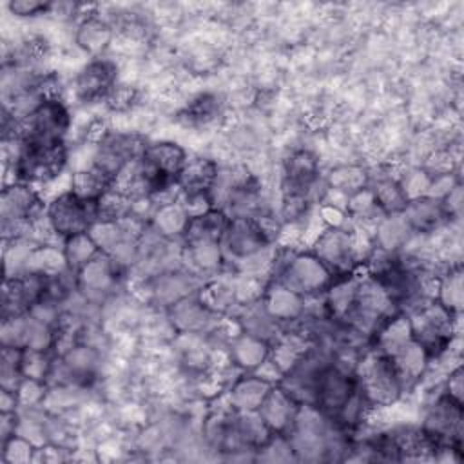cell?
<instances>
[{"instance_id":"cell-1","label":"cell","mask_w":464,"mask_h":464,"mask_svg":"<svg viewBox=\"0 0 464 464\" xmlns=\"http://www.w3.org/2000/svg\"><path fill=\"white\" fill-rule=\"evenodd\" d=\"M274 232L266 225V216H232L219 241L225 265L241 270L259 268L265 261H272Z\"/></svg>"},{"instance_id":"cell-2","label":"cell","mask_w":464,"mask_h":464,"mask_svg":"<svg viewBox=\"0 0 464 464\" xmlns=\"http://www.w3.org/2000/svg\"><path fill=\"white\" fill-rule=\"evenodd\" d=\"M270 279H276L306 299L321 297L335 276L312 250H281L274 254Z\"/></svg>"},{"instance_id":"cell-3","label":"cell","mask_w":464,"mask_h":464,"mask_svg":"<svg viewBox=\"0 0 464 464\" xmlns=\"http://www.w3.org/2000/svg\"><path fill=\"white\" fill-rule=\"evenodd\" d=\"M413 341L419 343L431 361L446 355L455 341L459 315L448 312L433 297H424L406 310Z\"/></svg>"},{"instance_id":"cell-4","label":"cell","mask_w":464,"mask_h":464,"mask_svg":"<svg viewBox=\"0 0 464 464\" xmlns=\"http://www.w3.org/2000/svg\"><path fill=\"white\" fill-rule=\"evenodd\" d=\"M420 430L431 440L437 450L435 459L440 453H451L459 462L462 460V440H464V404L457 402L442 390L426 406Z\"/></svg>"},{"instance_id":"cell-5","label":"cell","mask_w":464,"mask_h":464,"mask_svg":"<svg viewBox=\"0 0 464 464\" xmlns=\"http://www.w3.org/2000/svg\"><path fill=\"white\" fill-rule=\"evenodd\" d=\"M45 203L31 183L13 181L0 194V219L4 241L29 237L33 227L44 219Z\"/></svg>"},{"instance_id":"cell-6","label":"cell","mask_w":464,"mask_h":464,"mask_svg":"<svg viewBox=\"0 0 464 464\" xmlns=\"http://www.w3.org/2000/svg\"><path fill=\"white\" fill-rule=\"evenodd\" d=\"M334 276L357 272L372 252L362 250L361 232L346 225H328L310 248Z\"/></svg>"},{"instance_id":"cell-7","label":"cell","mask_w":464,"mask_h":464,"mask_svg":"<svg viewBox=\"0 0 464 464\" xmlns=\"http://www.w3.org/2000/svg\"><path fill=\"white\" fill-rule=\"evenodd\" d=\"M69 147L67 143H25L16 141L13 156V181L24 183H49L56 179L67 167Z\"/></svg>"},{"instance_id":"cell-8","label":"cell","mask_w":464,"mask_h":464,"mask_svg":"<svg viewBox=\"0 0 464 464\" xmlns=\"http://www.w3.org/2000/svg\"><path fill=\"white\" fill-rule=\"evenodd\" d=\"M355 373L364 397L375 410L395 404L404 393L392 359L373 350H366L355 362Z\"/></svg>"},{"instance_id":"cell-9","label":"cell","mask_w":464,"mask_h":464,"mask_svg":"<svg viewBox=\"0 0 464 464\" xmlns=\"http://www.w3.org/2000/svg\"><path fill=\"white\" fill-rule=\"evenodd\" d=\"M71 129V112L62 98L40 102L25 118L18 120V140L25 143H63Z\"/></svg>"},{"instance_id":"cell-10","label":"cell","mask_w":464,"mask_h":464,"mask_svg":"<svg viewBox=\"0 0 464 464\" xmlns=\"http://www.w3.org/2000/svg\"><path fill=\"white\" fill-rule=\"evenodd\" d=\"M96 201L82 199L72 190H65L47 203L44 223L62 241L89 232L98 221Z\"/></svg>"},{"instance_id":"cell-11","label":"cell","mask_w":464,"mask_h":464,"mask_svg":"<svg viewBox=\"0 0 464 464\" xmlns=\"http://www.w3.org/2000/svg\"><path fill=\"white\" fill-rule=\"evenodd\" d=\"M76 292L87 304H102L120 290L125 279V266L105 252L96 254L74 272Z\"/></svg>"},{"instance_id":"cell-12","label":"cell","mask_w":464,"mask_h":464,"mask_svg":"<svg viewBox=\"0 0 464 464\" xmlns=\"http://www.w3.org/2000/svg\"><path fill=\"white\" fill-rule=\"evenodd\" d=\"M94 147L96 150L91 161L118 181L129 165L143 154L147 141L140 134L109 130Z\"/></svg>"},{"instance_id":"cell-13","label":"cell","mask_w":464,"mask_h":464,"mask_svg":"<svg viewBox=\"0 0 464 464\" xmlns=\"http://www.w3.org/2000/svg\"><path fill=\"white\" fill-rule=\"evenodd\" d=\"M2 346H14L22 350L54 352L58 341V328L40 321L31 312L2 319L0 328Z\"/></svg>"},{"instance_id":"cell-14","label":"cell","mask_w":464,"mask_h":464,"mask_svg":"<svg viewBox=\"0 0 464 464\" xmlns=\"http://www.w3.org/2000/svg\"><path fill=\"white\" fill-rule=\"evenodd\" d=\"M118 85V63L109 58L89 60L74 76L72 91L82 103L105 102Z\"/></svg>"},{"instance_id":"cell-15","label":"cell","mask_w":464,"mask_h":464,"mask_svg":"<svg viewBox=\"0 0 464 464\" xmlns=\"http://www.w3.org/2000/svg\"><path fill=\"white\" fill-rule=\"evenodd\" d=\"M321 181V165L317 156L308 149L292 150L283 161V194L304 196L314 201L315 187Z\"/></svg>"},{"instance_id":"cell-16","label":"cell","mask_w":464,"mask_h":464,"mask_svg":"<svg viewBox=\"0 0 464 464\" xmlns=\"http://www.w3.org/2000/svg\"><path fill=\"white\" fill-rule=\"evenodd\" d=\"M58 372L63 377L60 384L87 388L98 379L102 357L94 346L85 343H72L58 353Z\"/></svg>"},{"instance_id":"cell-17","label":"cell","mask_w":464,"mask_h":464,"mask_svg":"<svg viewBox=\"0 0 464 464\" xmlns=\"http://www.w3.org/2000/svg\"><path fill=\"white\" fill-rule=\"evenodd\" d=\"M45 277L47 276L33 272L5 277L2 290V319L31 312L44 297Z\"/></svg>"},{"instance_id":"cell-18","label":"cell","mask_w":464,"mask_h":464,"mask_svg":"<svg viewBox=\"0 0 464 464\" xmlns=\"http://www.w3.org/2000/svg\"><path fill=\"white\" fill-rule=\"evenodd\" d=\"M259 301L268 315L283 328L297 324L306 315L308 299L276 279H268L259 294Z\"/></svg>"},{"instance_id":"cell-19","label":"cell","mask_w":464,"mask_h":464,"mask_svg":"<svg viewBox=\"0 0 464 464\" xmlns=\"http://www.w3.org/2000/svg\"><path fill=\"white\" fill-rule=\"evenodd\" d=\"M169 321L181 335H198L212 328L219 314H216L199 295V292L188 294L170 306H167Z\"/></svg>"},{"instance_id":"cell-20","label":"cell","mask_w":464,"mask_h":464,"mask_svg":"<svg viewBox=\"0 0 464 464\" xmlns=\"http://www.w3.org/2000/svg\"><path fill=\"white\" fill-rule=\"evenodd\" d=\"M301 406L303 404L281 382H274L257 413L272 433L286 435L292 430Z\"/></svg>"},{"instance_id":"cell-21","label":"cell","mask_w":464,"mask_h":464,"mask_svg":"<svg viewBox=\"0 0 464 464\" xmlns=\"http://www.w3.org/2000/svg\"><path fill=\"white\" fill-rule=\"evenodd\" d=\"M219 176V165L210 158L187 160L178 178V198L210 196ZM214 199V198H212Z\"/></svg>"},{"instance_id":"cell-22","label":"cell","mask_w":464,"mask_h":464,"mask_svg":"<svg viewBox=\"0 0 464 464\" xmlns=\"http://www.w3.org/2000/svg\"><path fill=\"white\" fill-rule=\"evenodd\" d=\"M411 341H413V335H411L410 317L404 310H397L392 315H388L372 334L368 350H373L386 357H393Z\"/></svg>"},{"instance_id":"cell-23","label":"cell","mask_w":464,"mask_h":464,"mask_svg":"<svg viewBox=\"0 0 464 464\" xmlns=\"http://www.w3.org/2000/svg\"><path fill=\"white\" fill-rule=\"evenodd\" d=\"M272 344L257 335L248 332H239L232 337L228 344V355L232 366H236L241 373L257 372L268 362Z\"/></svg>"},{"instance_id":"cell-24","label":"cell","mask_w":464,"mask_h":464,"mask_svg":"<svg viewBox=\"0 0 464 464\" xmlns=\"http://www.w3.org/2000/svg\"><path fill=\"white\" fill-rule=\"evenodd\" d=\"M272 386L274 381L259 375L257 372L241 373L228 390V408L239 413L257 411Z\"/></svg>"},{"instance_id":"cell-25","label":"cell","mask_w":464,"mask_h":464,"mask_svg":"<svg viewBox=\"0 0 464 464\" xmlns=\"http://www.w3.org/2000/svg\"><path fill=\"white\" fill-rule=\"evenodd\" d=\"M181 261L183 268L203 277H214L225 266L223 252L216 241H188L181 243Z\"/></svg>"},{"instance_id":"cell-26","label":"cell","mask_w":464,"mask_h":464,"mask_svg":"<svg viewBox=\"0 0 464 464\" xmlns=\"http://www.w3.org/2000/svg\"><path fill=\"white\" fill-rule=\"evenodd\" d=\"M404 219L411 227L413 234H431L450 223L440 198L420 196L410 199L402 210Z\"/></svg>"},{"instance_id":"cell-27","label":"cell","mask_w":464,"mask_h":464,"mask_svg":"<svg viewBox=\"0 0 464 464\" xmlns=\"http://www.w3.org/2000/svg\"><path fill=\"white\" fill-rule=\"evenodd\" d=\"M203 279L188 272L187 268L181 270H169L156 274L152 279V295L163 304L170 306L178 299L198 292L203 286Z\"/></svg>"},{"instance_id":"cell-28","label":"cell","mask_w":464,"mask_h":464,"mask_svg":"<svg viewBox=\"0 0 464 464\" xmlns=\"http://www.w3.org/2000/svg\"><path fill=\"white\" fill-rule=\"evenodd\" d=\"M413 230L404 219L402 212L397 214H384L375 225L372 232V243L373 248L382 250V252H402L406 245L413 237Z\"/></svg>"},{"instance_id":"cell-29","label":"cell","mask_w":464,"mask_h":464,"mask_svg":"<svg viewBox=\"0 0 464 464\" xmlns=\"http://www.w3.org/2000/svg\"><path fill=\"white\" fill-rule=\"evenodd\" d=\"M188 212L179 203V199L158 203V207L149 216V230L161 237L163 241L183 239V234L188 225Z\"/></svg>"},{"instance_id":"cell-30","label":"cell","mask_w":464,"mask_h":464,"mask_svg":"<svg viewBox=\"0 0 464 464\" xmlns=\"http://www.w3.org/2000/svg\"><path fill=\"white\" fill-rule=\"evenodd\" d=\"M112 38H114V27L96 13L85 14L80 20L74 33L76 45L87 54H91L92 58H100L105 53V49L111 45Z\"/></svg>"},{"instance_id":"cell-31","label":"cell","mask_w":464,"mask_h":464,"mask_svg":"<svg viewBox=\"0 0 464 464\" xmlns=\"http://www.w3.org/2000/svg\"><path fill=\"white\" fill-rule=\"evenodd\" d=\"M390 359L397 370V375L404 386V392L411 390L417 382H420V379L426 375L430 364L433 362L430 359V355L426 353V350L415 341L408 343L401 352H397Z\"/></svg>"},{"instance_id":"cell-32","label":"cell","mask_w":464,"mask_h":464,"mask_svg":"<svg viewBox=\"0 0 464 464\" xmlns=\"http://www.w3.org/2000/svg\"><path fill=\"white\" fill-rule=\"evenodd\" d=\"M223 114V102L216 92H199L179 112L178 120L185 127L205 129L214 125Z\"/></svg>"},{"instance_id":"cell-33","label":"cell","mask_w":464,"mask_h":464,"mask_svg":"<svg viewBox=\"0 0 464 464\" xmlns=\"http://www.w3.org/2000/svg\"><path fill=\"white\" fill-rule=\"evenodd\" d=\"M228 221H230L228 212H225L219 207H212L201 214H196L188 219V225H187L181 243H188V241H216V243H219L227 230Z\"/></svg>"},{"instance_id":"cell-34","label":"cell","mask_w":464,"mask_h":464,"mask_svg":"<svg viewBox=\"0 0 464 464\" xmlns=\"http://www.w3.org/2000/svg\"><path fill=\"white\" fill-rule=\"evenodd\" d=\"M237 323H239V328L243 332L257 335V337L268 341L270 344L274 341H277L281 337V334L285 332V328L268 315V312L261 304L259 297L254 299V301H248L241 306V312L237 315Z\"/></svg>"},{"instance_id":"cell-35","label":"cell","mask_w":464,"mask_h":464,"mask_svg":"<svg viewBox=\"0 0 464 464\" xmlns=\"http://www.w3.org/2000/svg\"><path fill=\"white\" fill-rule=\"evenodd\" d=\"M435 294L431 295L448 312L460 315L464 304V286H462V265L453 263L446 266L435 279Z\"/></svg>"},{"instance_id":"cell-36","label":"cell","mask_w":464,"mask_h":464,"mask_svg":"<svg viewBox=\"0 0 464 464\" xmlns=\"http://www.w3.org/2000/svg\"><path fill=\"white\" fill-rule=\"evenodd\" d=\"M112 187H116V181L91 161L89 165L72 172L69 190H72L82 199L96 201Z\"/></svg>"},{"instance_id":"cell-37","label":"cell","mask_w":464,"mask_h":464,"mask_svg":"<svg viewBox=\"0 0 464 464\" xmlns=\"http://www.w3.org/2000/svg\"><path fill=\"white\" fill-rule=\"evenodd\" d=\"M368 187L372 188L382 214H397L404 210L408 198L401 187L399 176H393L390 172L370 174Z\"/></svg>"},{"instance_id":"cell-38","label":"cell","mask_w":464,"mask_h":464,"mask_svg":"<svg viewBox=\"0 0 464 464\" xmlns=\"http://www.w3.org/2000/svg\"><path fill=\"white\" fill-rule=\"evenodd\" d=\"M370 170L361 165H337L324 176V187L330 192L343 194L344 198L368 187Z\"/></svg>"},{"instance_id":"cell-39","label":"cell","mask_w":464,"mask_h":464,"mask_svg":"<svg viewBox=\"0 0 464 464\" xmlns=\"http://www.w3.org/2000/svg\"><path fill=\"white\" fill-rule=\"evenodd\" d=\"M344 199V210L352 221H357L361 225H375L384 216L370 187H364L346 196Z\"/></svg>"},{"instance_id":"cell-40","label":"cell","mask_w":464,"mask_h":464,"mask_svg":"<svg viewBox=\"0 0 464 464\" xmlns=\"http://www.w3.org/2000/svg\"><path fill=\"white\" fill-rule=\"evenodd\" d=\"M62 250H63V256H65L67 268L71 272H78L85 263H89L96 254L102 252L89 232L76 234V236H71V237L63 239L62 241Z\"/></svg>"},{"instance_id":"cell-41","label":"cell","mask_w":464,"mask_h":464,"mask_svg":"<svg viewBox=\"0 0 464 464\" xmlns=\"http://www.w3.org/2000/svg\"><path fill=\"white\" fill-rule=\"evenodd\" d=\"M22 348L2 346L0 355V386L7 390H18L24 381L22 375Z\"/></svg>"},{"instance_id":"cell-42","label":"cell","mask_w":464,"mask_h":464,"mask_svg":"<svg viewBox=\"0 0 464 464\" xmlns=\"http://www.w3.org/2000/svg\"><path fill=\"white\" fill-rule=\"evenodd\" d=\"M54 366L53 352L24 350L22 352V375L24 379H34L47 382Z\"/></svg>"},{"instance_id":"cell-43","label":"cell","mask_w":464,"mask_h":464,"mask_svg":"<svg viewBox=\"0 0 464 464\" xmlns=\"http://www.w3.org/2000/svg\"><path fill=\"white\" fill-rule=\"evenodd\" d=\"M38 446L27 437L14 433L2 442V460L5 464H25L36 459Z\"/></svg>"},{"instance_id":"cell-44","label":"cell","mask_w":464,"mask_h":464,"mask_svg":"<svg viewBox=\"0 0 464 464\" xmlns=\"http://www.w3.org/2000/svg\"><path fill=\"white\" fill-rule=\"evenodd\" d=\"M399 181H401V187L410 201V199H415L420 196H428L430 187H431V174L424 167L410 169L406 174L399 176Z\"/></svg>"},{"instance_id":"cell-45","label":"cell","mask_w":464,"mask_h":464,"mask_svg":"<svg viewBox=\"0 0 464 464\" xmlns=\"http://www.w3.org/2000/svg\"><path fill=\"white\" fill-rule=\"evenodd\" d=\"M138 100V91L127 83H118L112 92L107 96L105 105L114 112L129 111Z\"/></svg>"},{"instance_id":"cell-46","label":"cell","mask_w":464,"mask_h":464,"mask_svg":"<svg viewBox=\"0 0 464 464\" xmlns=\"http://www.w3.org/2000/svg\"><path fill=\"white\" fill-rule=\"evenodd\" d=\"M20 406H36L44 402L47 395V382L34 381V379H24L16 390Z\"/></svg>"},{"instance_id":"cell-47","label":"cell","mask_w":464,"mask_h":464,"mask_svg":"<svg viewBox=\"0 0 464 464\" xmlns=\"http://www.w3.org/2000/svg\"><path fill=\"white\" fill-rule=\"evenodd\" d=\"M7 9L11 14L18 18H34L40 14H49L53 9V4L40 2V0H11L7 4Z\"/></svg>"},{"instance_id":"cell-48","label":"cell","mask_w":464,"mask_h":464,"mask_svg":"<svg viewBox=\"0 0 464 464\" xmlns=\"http://www.w3.org/2000/svg\"><path fill=\"white\" fill-rule=\"evenodd\" d=\"M442 392L446 395H450L451 399H455L457 402L464 404V370L462 364H457L455 368L450 370L444 384H442Z\"/></svg>"},{"instance_id":"cell-49","label":"cell","mask_w":464,"mask_h":464,"mask_svg":"<svg viewBox=\"0 0 464 464\" xmlns=\"http://www.w3.org/2000/svg\"><path fill=\"white\" fill-rule=\"evenodd\" d=\"M440 201H442V207H444L450 221L460 219V216H462V185H460V181L448 194H444L440 198Z\"/></svg>"},{"instance_id":"cell-50","label":"cell","mask_w":464,"mask_h":464,"mask_svg":"<svg viewBox=\"0 0 464 464\" xmlns=\"http://www.w3.org/2000/svg\"><path fill=\"white\" fill-rule=\"evenodd\" d=\"M18 408H20L18 393L14 390L2 388L0 390V411L2 413H13V411H18Z\"/></svg>"}]
</instances>
